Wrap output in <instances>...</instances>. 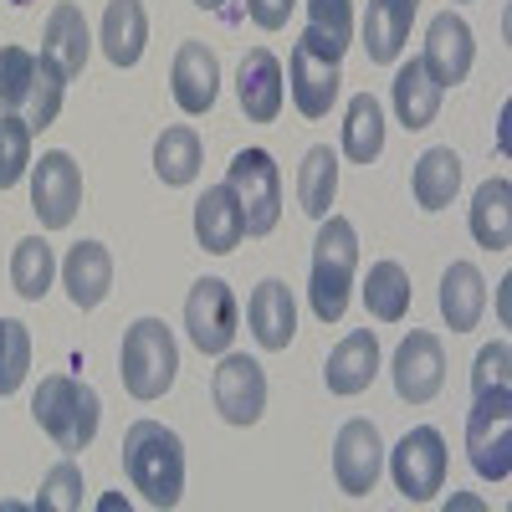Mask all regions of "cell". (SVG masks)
<instances>
[{"mask_svg":"<svg viewBox=\"0 0 512 512\" xmlns=\"http://www.w3.org/2000/svg\"><path fill=\"white\" fill-rule=\"evenodd\" d=\"M123 472L149 507H175L185 497V441L159 420H134L123 436Z\"/></svg>","mask_w":512,"mask_h":512,"instance_id":"6da1fadb","label":"cell"},{"mask_svg":"<svg viewBox=\"0 0 512 512\" xmlns=\"http://www.w3.org/2000/svg\"><path fill=\"white\" fill-rule=\"evenodd\" d=\"M354 272H359V236H354V221L323 216V221H318V241H313V287H308L318 323H344L349 292H354Z\"/></svg>","mask_w":512,"mask_h":512,"instance_id":"7a4b0ae2","label":"cell"},{"mask_svg":"<svg viewBox=\"0 0 512 512\" xmlns=\"http://www.w3.org/2000/svg\"><path fill=\"white\" fill-rule=\"evenodd\" d=\"M31 415H36V425L62 451H88L93 436H98L103 405H98L93 384H82L72 374H47V379H41V390H36V400H31Z\"/></svg>","mask_w":512,"mask_h":512,"instance_id":"3957f363","label":"cell"},{"mask_svg":"<svg viewBox=\"0 0 512 512\" xmlns=\"http://www.w3.org/2000/svg\"><path fill=\"white\" fill-rule=\"evenodd\" d=\"M118 369H123V390L134 400H159L169 384H175V369H180L175 333H169L159 318H139L123 333Z\"/></svg>","mask_w":512,"mask_h":512,"instance_id":"277c9868","label":"cell"},{"mask_svg":"<svg viewBox=\"0 0 512 512\" xmlns=\"http://www.w3.org/2000/svg\"><path fill=\"white\" fill-rule=\"evenodd\" d=\"M466 451H472V466L487 482H507L512 472V390L507 384L477 395L472 415H466Z\"/></svg>","mask_w":512,"mask_h":512,"instance_id":"5b68a950","label":"cell"},{"mask_svg":"<svg viewBox=\"0 0 512 512\" xmlns=\"http://www.w3.org/2000/svg\"><path fill=\"white\" fill-rule=\"evenodd\" d=\"M236 205H241V221L246 236H267L282 221V175L267 149H241L231 159V175H226Z\"/></svg>","mask_w":512,"mask_h":512,"instance_id":"8992f818","label":"cell"},{"mask_svg":"<svg viewBox=\"0 0 512 512\" xmlns=\"http://www.w3.org/2000/svg\"><path fill=\"white\" fill-rule=\"evenodd\" d=\"M390 477L405 502H431L446 487V441L436 425H415L390 451Z\"/></svg>","mask_w":512,"mask_h":512,"instance_id":"52a82bcc","label":"cell"},{"mask_svg":"<svg viewBox=\"0 0 512 512\" xmlns=\"http://www.w3.org/2000/svg\"><path fill=\"white\" fill-rule=\"evenodd\" d=\"M82 205V169L67 149H52L41 154V164L31 169V210L41 231H67L72 216Z\"/></svg>","mask_w":512,"mask_h":512,"instance_id":"ba28073f","label":"cell"},{"mask_svg":"<svg viewBox=\"0 0 512 512\" xmlns=\"http://www.w3.org/2000/svg\"><path fill=\"white\" fill-rule=\"evenodd\" d=\"M236 292L221 277H200L185 297V328H190V344L200 354H226L231 338H236Z\"/></svg>","mask_w":512,"mask_h":512,"instance_id":"9c48e42d","label":"cell"},{"mask_svg":"<svg viewBox=\"0 0 512 512\" xmlns=\"http://www.w3.org/2000/svg\"><path fill=\"white\" fill-rule=\"evenodd\" d=\"M210 395H216V410L231 425H256L267 410V374L256 359L226 349L221 364H216V379H210Z\"/></svg>","mask_w":512,"mask_h":512,"instance_id":"30bf717a","label":"cell"},{"mask_svg":"<svg viewBox=\"0 0 512 512\" xmlns=\"http://www.w3.org/2000/svg\"><path fill=\"white\" fill-rule=\"evenodd\" d=\"M446 384V349L436 333L415 328L405 344L395 349V395L405 405H431Z\"/></svg>","mask_w":512,"mask_h":512,"instance_id":"8fae6325","label":"cell"},{"mask_svg":"<svg viewBox=\"0 0 512 512\" xmlns=\"http://www.w3.org/2000/svg\"><path fill=\"white\" fill-rule=\"evenodd\" d=\"M384 472V441L374 420H349L333 441V477L349 497H369Z\"/></svg>","mask_w":512,"mask_h":512,"instance_id":"7c38bea8","label":"cell"},{"mask_svg":"<svg viewBox=\"0 0 512 512\" xmlns=\"http://www.w3.org/2000/svg\"><path fill=\"white\" fill-rule=\"evenodd\" d=\"M425 72H431L441 88H456V82H466V72H472L477 62V41H472V26H466L456 11H441L431 21V31H425Z\"/></svg>","mask_w":512,"mask_h":512,"instance_id":"4fadbf2b","label":"cell"},{"mask_svg":"<svg viewBox=\"0 0 512 512\" xmlns=\"http://www.w3.org/2000/svg\"><path fill=\"white\" fill-rule=\"evenodd\" d=\"M169 93H175V103L200 118L216 108V93H221V62L216 52L205 47V41H185V47L175 52V67H169Z\"/></svg>","mask_w":512,"mask_h":512,"instance_id":"5bb4252c","label":"cell"},{"mask_svg":"<svg viewBox=\"0 0 512 512\" xmlns=\"http://www.w3.org/2000/svg\"><path fill=\"white\" fill-rule=\"evenodd\" d=\"M287 88H292V103L303 118H323L333 103H338V82H344V72H338L333 57L313 52L308 41H297L292 47V67H287Z\"/></svg>","mask_w":512,"mask_h":512,"instance_id":"9a60e30c","label":"cell"},{"mask_svg":"<svg viewBox=\"0 0 512 512\" xmlns=\"http://www.w3.org/2000/svg\"><path fill=\"white\" fill-rule=\"evenodd\" d=\"M246 323H251V338H256V344H262L267 354L287 349L292 333H297V303H292L287 282H277V277L256 282L251 303H246Z\"/></svg>","mask_w":512,"mask_h":512,"instance_id":"2e32d148","label":"cell"},{"mask_svg":"<svg viewBox=\"0 0 512 512\" xmlns=\"http://www.w3.org/2000/svg\"><path fill=\"white\" fill-rule=\"evenodd\" d=\"M62 287L72 297V308H98L113 292V256L103 241H77L62 262Z\"/></svg>","mask_w":512,"mask_h":512,"instance_id":"e0dca14e","label":"cell"},{"mask_svg":"<svg viewBox=\"0 0 512 512\" xmlns=\"http://www.w3.org/2000/svg\"><path fill=\"white\" fill-rule=\"evenodd\" d=\"M236 93H241V113L251 123H272L282 113V62L256 47L241 57V77H236Z\"/></svg>","mask_w":512,"mask_h":512,"instance_id":"ac0fdd59","label":"cell"},{"mask_svg":"<svg viewBox=\"0 0 512 512\" xmlns=\"http://www.w3.org/2000/svg\"><path fill=\"white\" fill-rule=\"evenodd\" d=\"M374 374H379V338L369 328L349 333L323 364V379H328L333 395H364L374 384Z\"/></svg>","mask_w":512,"mask_h":512,"instance_id":"d6986e66","label":"cell"},{"mask_svg":"<svg viewBox=\"0 0 512 512\" xmlns=\"http://www.w3.org/2000/svg\"><path fill=\"white\" fill-rule=\"evenodd\" d=\"M88 52H93V41H88V21H82V11L72 6V0H62V6L47 16V36H41V57H47L67 82L88 67Z\"/></svg>","mask_w":512,"mask_h":512,"instance_id":"ffe728a7","label":"cell"},{"mask_svg":"<svg viewBox=\"0 0 512 512\" xmlns=\"http://www.w3.org/2000/svg\"><path fill=\"white\" fill-rule=\"evenodd\" d=\"M195 236H200L205 251H216V256H226V251L241 246L246 221H241V205H236L231 185H210V190L195 200Z\"/></svg>","mask_w":512,"mask_h":512,"instance_id":"44dd1931","label":"cell"},{"mask_svg":"<svg viewBox=\"0 0 512 512\" xmlns=\"http://www.w3.org/2000/svg\"><path fill=\"white\" fill-rule=\"evenodd\" d=\"M144 41H149L144 0H108V11H103V57L113 67H134L144 57Z\"/></svg>","mask_w":512,"mask_h":512,"instance_id":"7402d4cb","label":"cell"},{"mask_svg":"<svg viewBox=\"0 0 512 512\" xmlns=\"http://www.w3.org/2000/svg\"><path fill=\"white\" fill-rule=\"evenodd\" d=\"M410 21H415L410 0H369V16H364V52H369V62H379V67L400 62Z\"/></svg>","mask_w":512,"mask_h":512,"instance_id":"603a6c76","label":"cell"},{"mask_svg":"<svg viewBox=\"0 0 512 512\" xmlns=\"http://www.w3.org/2000/svg\"><path fill=\"white\" fill-rule=\"evenodd\" d=\"M482 308H487V282L472 262H451L446 277H441V318L451 323V333H466L482 323Z\"/></svg>","mask_w":512,"mask_h":512,"instance_id":"cb8c5ba5","label":"cell"},{"mask_svg":"<svg viewBox=\"0 0 512 512\" xmlns=\"http://www.w3.org/2000/svg\"><path fill=\"white\" fill-rule=\"evenodd\" d=\"M441 82L425 72V62L420 57H410L400 72H395V113H400V123L405 128H431L436 123V113H441Z\"/></svg>","mask_w":512,"mask_h":512,"instance_id":"d4e9b609","label":"cell"},{"mask_svg":"<svg viewBox=\"0 0 512 512\" xmlns=\"http://www.w3.org/2000/svg\"><path fill=\"white\" fill-rule=\"evenodd\" d=\"M472 236L487 251H507L512 246V185L507 180H487L472 200Z\"/></svg>","mask_w":512,"mask_h":512,"instance_id":"484cf974","label":"cell"},{"mask_svg":"<svg viewBox=\"0 0 512 512\" xmlns=\"http://www.w3.org/2000/svg\"><path fill=\"white\" fill-rule=\"evenodd\" d=\"M415 205L420 210H446L461 190V159L451 149H425L415 159Z\"/></svg>","mask_w":512,"mask_h":512,"instance_id":"4316f807","label":"cell"},{"mask_svg":"<svg viewBox=\"0 0 512 512\" xmlns=\"http://www.w3.org/2000/svg\"><path fill=\"white\" fill-rule=\"evenodd\" d=\"M344 154L354 164H374L384 154V108L374 93H354L344 113Z\"/></svg>","mask_w":512,"mask_h":512,"instance_id":"83f0119b","label":"cell"},{"mask_svg":"<svg viewBox=\"0 0 512 512\" xmlns=\"http://www.w3.org/2000/svg\"><path fill=\"white\" fill-rule=\"evenodd\" d=\"M333 195H338V159H333V149L318 144V149L303 154V164H297V205H303L313 221H323Z\"/></svg>","mask_w":512,"mask_h":512,"instance_id":"f1b7e54d","label":"cell"},{"mask_svg":"<svg viewBox=\"0 0 512 512\" xmlns=\"http://www.w3.org/2000/svg\"><path fill=\"white\" fill-rule=\"evenodd\" d=\"M154 175L164 185H190L200 175V134L195 128H185V123L164 128L154 144Z\"/></svg>","mask_w":512,"mask_h":512,"instance_id":"f546056e","label":"cell"},{"mask_svg":"<svg viewBox=\"0 0 512 512\" xmlns=\"http://www.w3.org/2000/svg\"><path fill=\"white\" fill-rule=\"evenodd\" d=\"M364 308L379 323H400L410 313V277L400 262H374L369 282H364Z\"/></svg>","mask_w":512,"mask_h":512,"instance_id":"4dcf8cb0","label":"cell"},{"mask_svg":"<svg viewBox=\"0 0 512 512\" xmlns=\"http://www.w3.org/2000/svg\"><path fill=\"white\" fill-rule=\"evenodd\" d=\"M52 277H57L52 246L41 241V236L16 241V251H11V282H16V292L26 297V303H41V297L52 292Z\"/></svg>","mask_w":512,"mask_h":512,"instance_id":"1f68e13d","label":"cell"},{"mask_svg":"<svg viewBox=\"0 0 512 512\" xmlns=\"http://www.w3.org/2000/svg\"><path fill=\"white\" fill-rule=\"evenodd\" d=\"M62 88H67V77H62L47 57H36V82H31V93H26V108H21V118H26L31 134H36V128H52V123H57V113H62Z\"/></svg>","mask_w":512,"mask_h":512,"instance_id":"d6a6232c","label":"cell"},{"mask_svg":"<svg viewBox=\"0 0 512 512\" xmlns=\"http://www.w3.org/2000/svg\"><path fill=\"white\" fill-rule=\"evenodd\" d=\"M31 82H36V57L26 47H0V113L21 118Z\"/></svg>","mask_w":512,"mask_h":512,"instance_id":"836d02e7","label":"cell"},{"mask_svg":"<svg viewBox=\"0 0 512 512\" xmlns=\"http://www.w3.org/2000/svg\"><path fill=\"white\" fill-rule=\"evenodd\" d=\"M31 369V333L16 318H0V395H16Z\"/></svg>","mask_w":512,"mask_h":512,"instance_id":"e575fe53","label":"cell"},{"mask_svg":"<svg viewBox=\"0 0 512 512\" xmlns=\"http://www.w3.org/2000/svg\"><path fill=\"white\" fill-rule=\"evenodd\" d=\"M308 31L344 57L354 41V0H308Z\"/></svg>","mask_w":512,"mask_h":512,"instance_id":"d590c367","label":"cell"},{"mask_svg":"<svg viewBox=\"0 0 512 512\" xmlns=\"http://www.w3.org/2000/svg\"><path fill=\"white\" fill-rule=\"evenodd\" d=\"M31 169V128L26 118L0 113V190H11Z\"/></svg>","mask_w":512,"mask_h":512,"instance_id":"8d00e7d4","label":"cell"},{"mask_svg":"<svg viewBox=\"0 0 512 512\" xmlns=\"http://www.w3.org/2000/svg\"><path fill=\"white\" fill-rule=\"evenodd\" d=\"M82 507V472L77 461H57L36 492V512H77Z\"/></svg>","mask_w":512,"mask_h":512,"instance_id":"74e56055","label":"cell"},{"mask_svg":"<svg viewBox=\"0 0 512 512\" xmlns=\"http://www.w3.org/2000/svg\"><path fill=\"white\" fill-rule=\"evenodd\" d=\"M507 369H512V349H507V338H497V344H487L477 354V369H472V390H497V384H507Z\"/></svg>","mask_w":512,"mask_h":512,"instance_id":"f35d334b","label":"cell"},{"mask_svg":"<svg viewBox=\"0 0 512 512\" xmlns=\"http://www.w3.org/2000/svg\"><path fill=\"white\" fill-rule=\"evenodd\" d=\"M292 6H297V0H246L251 21L262 26V31H282V26H287V16H292Z\"/></svg>","mask_w":512,"mask_h":512,"instance_id":"ab89813d","label":"cell"},{"mask_svg":"<svg viewBox=\"0 0 512 512\" xmlns=\"http://www.w3.org/2000/svg\"><path fill=\"white\" fill-rule=\"evenodd\" d=\"M195 6H205V11H216V6H221V0H195Z\"/></svg>","mask_w":512,"mask_h":512,"instance_id":"60d3db41","label":"cell"},{"mask_svg":"<svg viewBox=\"0 0 512 512\" xmlns=\"http://www.w3.org/2000/svg\"><path fill=\"white\" fill-rule=\"evenodd\" d=\"M11 6H31V0H11Z\"/></svg>","mask_w":512,"mask_h":512,"instance_id":"b9f144b4","label":"cell"},{"mask_svg":"<svg viewBox=\"0 0 512 512\" xmlns=\"http://www.w3.org/2000/svg\"><path fill=\"white\" fill-rule=\"evenodd\" d=\"M410 6H420V0H410Z\"/></svg>","mask_w":512,"mask_h":512,"instance_id":"7bdbcfd3","label":"cell"}]
</instances>
